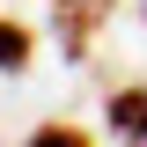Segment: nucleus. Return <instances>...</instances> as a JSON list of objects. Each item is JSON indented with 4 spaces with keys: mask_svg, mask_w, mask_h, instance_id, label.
<instances>
[{
    "mask_svg": "<svg viewBox=\"0 0 147 147\" xmlns=\"http://www.w3.org/2000/svg\"><path fill=\"white\" fill-rule=\"evenodd\" d=\"M118 15V0H59L52 7V30H59V52L66 59H88V44H96V30Z\"/></svg>",
    "mask_w": 147,
    "mask_h": 147,
    "instance_id": "nucleus-1",
    "label": "nucleus"
},
{
    "mask_svg": "<svg viewBox=\"0 0 147 147\" xmlns=\"http://www.w3.org/2000/svg\"><path fill=\"white\" fill-rule=\"evenodd\" d=\"M103 118H110L118 140H147V88H118V96L103 103Z\"/></svg>",
    "mask_w": 147,
    "mask_h": 147,
    "instance_id": "nucleus-2",
    "label": "nucleus"
},
{
    "mask_svg": "<svg viewBox=\"0 0 147 147\" xmlns=\"http://www.w3.org/2000/svg\"><path fill=\"white\" fill-rule=\"evenodd\" d=\"M0 66H7V74L30 66V30H22V22H0Z\"/></svg>",
    "mask_w": 147,
    "mask_h": 147,
    "instance_id": "nucleus-3",
    "label": "nucleus"
},
{
    "mask_svg": "<svg viewBox=\"0 0 147 147\" xmlns=\"http://www.w3.org/2000/svg\"><path fill=\"white\" fill-rule=\"evenodd\" d=\"M30 147H88V132H74V125H44V132H30Z\"/></svg>",
    "mask_w": 147,
    "mask_h": 147,
    "instance_id": "nucleus-4",
    "label": "nucleus"
}]
</instances>
